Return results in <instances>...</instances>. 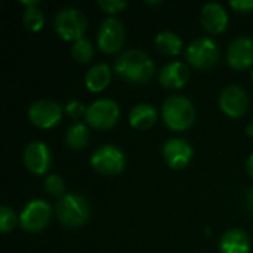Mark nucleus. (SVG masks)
Instances as JSON below:
<instances>
[{
	"label": "nucleus",
	"instance_id": "1",
	"mask_svg": "<svg viewBox=\"0 0 253 253\" xmlns=\"http://www.w3.org/2000/svg\"><path fill=\"white\" fill-rule=\"evenodd\" d=\"M113 68L117 76L130 83H148L154 74L153 59L139 49H129L119 55Z\"/></svg>",
	"mask_w": 253,
	"mask_h": 253
},
{
	"label": "nucleus",
	"instance_id": "2",
	"mask_svg": "<svg viewBox=\"0 0 253 253\" xmlns=\"http://www.w3.org/2000/svg\"><path fill=\"white\" fill-rule=\"evenodd\" d=\"M162 116L166 126L172 130H187L196 119V110L193 102L181 95L169 96L162 108Z\"/></svg>",
	"mask_w": 253,
	"mask_h": 253
},
{
	"label": "nucleus",
	"instance_id": "3",
	"mask_svg": "<svg viewBox=\"0 0 253 253\" xmlns=\"http://www.w3.org/2000/svg\"><path fill=\"white\" fill-rule=\"evenodd\" d=\"M59 222L68 228H77L87 222L90 208L84 197L79 194H65L59 199L55 208Z\"/></svg>",
	"mask_w": 253,
	"mask_h": 253
},
{
	"label": "nucleus",
	"instance_id": "4",
	"mask_svg": "<svg viewBox=\"0 0 253 253\" xmlns=\"http://www.w3.org/2000/svg\"><path fill=\"white\" fill-rule=\"evenodd\" d=\"M55 30L64 40H79L87 28V19L82 10L76 7H65L59 10L53 21Z\"/></svg>",
	"mask_w": 253,
	"mask_h": 253
},
{
	"label": "nucleus",
	"instance_id": "5",
	"mask_svg": "<svg viewBox=\"0 0 253 253\" xmlns=\"http://www.w3.org/2000/svg\"><path fill=\"white\" fill-rule=\"evenodd\" d=\"M187 61L199 70H208L213 67L219 59V47L211 37H199L190 43L185 50Z\"/></svg>",
	"mask_w": 253,
	"mask_h": 253
},
{
	"label": "nucleus",
	"instance_id": "6",
	"mask_svg": "<svg viewBox=\"0 0 253 253\" xmlns=\"http://www.w3.org/2000/svg\"><path fill=\"white\" fill-rule=\"evenodd\" d=\"M119 116H120V110L116 101L98 99L87 107L84 119L92 127L98 130H107L117 123Z\"/></svg>",
	"mask_w": 253,
	"mask_h": 253
},
{
	"label": "nucleus",
	"instance_id": "7",
	"mask_svg": "<svg viewBox=\"0 0 253 253\" xmlns=\"http://www.w3.org/2000/svg\"><path fill=\"white\" fill-rule=\"evenodd\" d=\"M92 168L101 175L113 176L120 173L125 169L126 159L122 150L114 145H102L90 157Z\"/></svg>",
	"mask_w": 253,
	"mask_h": 253
},
{
	"label": "nucleus",
	"instance_id": "8",
	"mask_svg": "<svg viewBox=\"0 0 253 253\" xmlns=\"http://www.w3.org/2000/svg\"><path fill=\"white\" fill-rule=\"evenodd\" d=\"M52 218V208L47 202L37 199L28 202L19 215V224L25 231L36 233L43 230Z\"/></svg>",
	"mask_w": 253,
	"mask_h": 253
},
{
	"label": "nucleus",
	"instance_id": "9",
	"mask_svg": "<svg viewBox=\"0 0 253 253\" xmlns=\"http://www.w3.org/2000/svg\"><path fill=\"white\" fill-rule=\"evenodd\" d=\"M28 117L34 126L40 129H52L61 122L62 110L55 101L40 99L31 104L28 110Z\"/></svg>",
	"mask_w": 253,
	"mask_h": 253
},
{
	"label": "nucleus",
	"instance_id": "10",
	"mask_svg": "<svg viewBox=\"0 0 253 253\" xmlns=\"http://www.w3.org/2000/svg\"><path fill=\"white\" fill-rule=\"evenodd\" d=\"M125 42L123 24L116 18H107L102 21L98 31V47L104 53L119 52Z\"/></svg>",
	"mask_w": 253,
	"mask_h": 253
},
{
	"label": "nucleus",
	"instance_id": "11",
	"mask_svg": "<svg viewBox=\"0 0 253 253\" xmlns=\"http://www.w3.org/2000/svg\"><path fill=\"white\" fill-rule=\"evenodd\" d=\"M24 165L34 175H44L50 168V150L42 141L30 142L24 150Z\"/></svg>",
	"mask_w": 253,
	"mask_h": 253
},
{
	"label": "nucleus",
	"instance_id": "12",
	"mask_svg": "<svg viewBox=\"0 0 253 253\" xmlns=\"http://www.w3.org/2000/svg\"><path fill=\"white\" fill-rule=\"evenodd\" d=\"M248 104H249L248 95L240 86L231 84V86H227L221 92L219 107L230 117H234V119L242 117L248 110Z\"/></svg>",
	"mask_w": 253,
	"mask_h": 253
},
{
	"label": "nucleus",
	"instance_id": "13",
	"mask_svg": "<svg viewBox=\"0 0 253 253\" xmlns=\"http://www.w3.org/2000/svg\"><path fill=\"white\" fill-rule=\"evenodd\" d=\"M163 159L172 169H184L193 159V147L181 138H172L163 145Z\"/></svg>",
	"mask_w": 253,
	"mask_h": 253
},
{
	"label": "nucleus",
	"instance_id": "14",
	"mask_svg": "<svg viewBox=\"0 0 253 253\" xmlns=\"http://www.w3.org/2000/svg\"><path fill=\"white\" fill-rule=\"evenodd\" d=\"M228 64L236 70H246L253 64V40L249 37L234 39L227 50Z\"/></svg>",
	"mask_w": 253,
	"mask_h": 253
},
{
	"label": "nucleus",
	"instance_id": "15",
	"mask_svg": "<svg viewBox=\"0 0 253 253\" xmlns=\"http://www.w3.org/2000/svg\"><path fill=\"white\" fill-rule=\"evenodd\" d=\"M190 80V70L184 62L172 61L159 73V82L166 89H182Z\"/></svg>",
	"mask_w": 253,
	"mask_h": 253
},
{
	"label": "nucleus",
	"instance_id": "16",
	"mask_svg": "<svg viewBox=\"0 0 253 253\" xmlns=\"http://www.w3.org/2000/svg\"><path fill=\"white\" fill-rule=\"evenodd\" d=\"M200 19H202L203 27L212 34L222 33L228 25V13H227V10L224 9L222 4L215 3V1L208 3V4L203 6Z\"/></svg>",
	"mask_w": 253,
	"mask_h": 253
},
{
	"label": "nucleus",
	"instance_id": "17",
	"mask_svg": "<svg viewBox=\"0 0 253 253\" xmlns=\"http://www.w3.org/2000/svg\"><path fill=\"white\" fill-rule=\"evenodd\" d=\"M221 253H249L251 240L248 234L242 230H228L219 242Z\"/></svg>",
	"mask_w": 253,
	"mask_h": 253
},
{
	"label": "nucleus",
	"instance_id": "18",
	"mask_svg": "<svg viewBox=\"0 0 253 253\" xmlns=\"http://www.w3.org/2000/svg\"><path fill=\"white\" fill-rule=\"evenodd\" d=\"M157 120V111L151 104H138L135 105L129 113V122L130 125L138 130H147L150 129Z\"/></svg>",
	"mask_w": 253,
	"mask_h": 253
},
{
	"label": "nucleus",
	"instance_id": "19",
	"mask_svg": "<svg viewBox=\"0 0 253 253\" xmlns=\"http://www.w3.org/2000/svg\"><path fill=\"white\" fill-rule=\"evenodd\" d=\"M111 80V70L107 64H95L84 76L86 87L90 92H102Z\"/></svg>",
	"mask_w": 253,
	"mask_h": 253
},
{
	"label": "nucleus",
	"instance_id": "20",
	"mask_svg": "<svg viewBox=\"0 0 253 253\" xmlns=\"http://www.w3.org/2000/svg\"><path fill=\"white\" fill-rule=\"evenodd\" d=\"M154 44L157 50L166 56H176L182 50V46H184L181 37L173 31L159 33L154 39Z\"/></svg>",
	"mask_w": 253,
	"mask_h": 253
},
{
	"label": "nucleus",
	"instance_id": "21",
	"mask_svg": "<svg viewBox=\"0 0 253 253\" xmlns=\"http://www.w3.org/2000/svg\"><path fill=\"white\" fill-rule=\"evenodd\" d=\"M89 129L82 122H74L65 132V144L73 150H82L89 142Z\"/></svg>",
	"mask_w": 253,
	"mask_h": 253
},
{
	"label": "nucleus",
	"instance_id": "22",
	"mask_svg": "<svg viewBox=\"0 0 253 253\" xmlns=\"http://www.w3.org/2000/svg\"><path fill=\"white\" fill-rule=\"evenodd\" d=\"M71 55L77 62H89L93 58V44L89 39L82 37L79 40L74 42L73 47H71Z\"/></svg>",
	"mask_w": 253,
	"mask_h": 253
},
{
	"label": "nucleus",
	"instance_id": "23",
	"mask_svg": "<svg viewBox=\"0 0 253 253\" xmlns=\"http://www.w3.org/2000/svg\"><path fill=\"white\" fill-rule=\"evenodd\" d=\"M22 22L30 31H40L44 25V15L37 6L27 7L22 15Z\"/></svg>",
	"mask_w": 253,
	"mask_h": 253
},
{
	"label": "nucleus",
	"instance_id": "24",
	"mask_svg": "<svg viewBox=\"0 0 253 253\" xmlns=\"http://www.w3.org/2000/svg\"><path fill=\"white\" fill-rule=\"evenodd\" d=\"M16 225V216L13 211L7 206L0 208V231L1 233H9L15 228Z\"/></svg>",
	"mask_w": 253,
	"mask_h": 253
},
{
	"label": "nucleus",
	"instance_id": "25",
	"mask_svg": "<svg viewBox=\"0 0 253 253\" xmlns=\"http://www.w3.org/2000/svg\"><path fill=\"white\" fill-rule=\"evenodd\" d=\"M44 187H46V191L55 197L62 196L65 191V184H64L62 178L58 175H49L44 181Z\"/></svg>",
	"mask_w": 253,
	"mask_h": 253
},
{
	"label": "nucleus",
	"instance_id": "26",
	"mask_svg": "<svg viewBox=\"0 0 253 253\" xmlns=\"http://www.w3.org/2000/svg\"><path fill=\"white\" fill-rule=\"evenodd\" d=\"M98 4L101 6V9L104 12L114 15V13H119L123 9H126L127 1H125V0H99Z\"/></svg>",
	"mask_w": 253,
	"mask_h": 253
},
{
	"label": "nucleus",
	"instance_id": "27",
	"mask_svg": "<svg viewBox=\"0 0 253 253\" xmlns=\"http://www.w3.org/2000/svg\"><path fill=\"white\" fill-rule=\"evenodd\" d=\"M86 111H87V108L82 102H79V101H70L65 105V113L71 119H74V120H79L82 117H86Z\"/></svg>",
	"mask_w": 253,
	"mask_h": 253
},
{
	"label": "nucleus",
	"instance_id": "28",
	"mask_svg": "<svg viewBox=\"0 0 253 253\" xmlns=\"http://www.w3.org/2000/svg\"><path fill=\"white\" fill-rule=\"evenodd\" d=\"M230 6L239 12H251L253 9V0H233L230 1Z\"/></svg>",
	"mask_w": 253,
	"mask_h": 253
},
{
	"label": "nucleus",
	"instance_id": "29",
	"mask_svg": "<svg viewBox=\"0 0 253 253\" xmlns=\"http://www.w3.org/2000/svg\"><path fill=\"white\" fill-rule=\"evenodd\" d=\"M245 206L248 211H251L253 213V188L248 190L246 194H245Z\"/></svg>",
	"mask_w": 253,
	"mask_h": 253
},
{
	"label": "nucleus",
	"instance_id": "30",
	"mask_svg": "<svg viewBox=\"0 0 253 253\" xmlns=\"http://www.w3.org/2000/svg\"><path fill=\"white\" fill-rule=\"evenodd\" d=\"M246 168H248V173L253 178V154L249 156V159H248V162H246Z\"/></svg>",
	"mask_w": 253,
	"mask_h": 253
},
{
	"label": "nucleus",
	"instance_id": "31",
	"mask_svg": "<svg viewBox=\"0 0 253 253\" xmlns=\"http://www.w3.org/2000/svg\"><path fill=\"white\" fill-rule=\"evenodd\" d=\"M246 135L253 136V123H249V125L246 126Z\"/></svg>",
	"mask_w": 253,
	"mask_h": 253
},
{
	"label": "nucleus",
	"instance_id": "32",
	"mask_svg": "<svg viewBox=\"0 0 253 253\" xmlns=\"http://www.w3.org/2000/svg\"><path fill=\"white\" fill-rule=\"evenodd\" d=\"M252 80H253V71H252Z\"/></svg>",
	"mask_w": 253,
	"mask_h": 253
}]
</instances>
